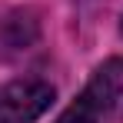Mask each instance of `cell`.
Wrapping results in <instances>:
<instances>
[{
	"label": "cell",
	"mask_w": 123,
	"mask_h": 123,
	"mask_svg": "<svg viewBox=\"0 0 123 123\" xmlns=\"http://www.w3.org/2000/svg\"><path fill=\"white\" fill-rule=\"evenodd\" d=\"M57 123H123V57L103 60Z\"/></svg>",
	"instance_id": "6da1fadb"
},
{
	"label": "cell",
	"mask_w": 123,
	"mask_h": 123,
	"mask_svg": "<svg viewBox=\"0 0 123 123\" xmlns=\"http://www.w3.org/2000/svg\"><path fill=\"white\" fill-rule=\"evenodd\" d=\"M53 103V86L43 80H13L0 86V123H33Z\"/></svg>",
	"instance_id": "7a4b0ae2"
},
{
	"label": "cell",
	"mask_w": 123,
	"mask_h": 123,
	"mask_svg": "<svg viewBox=\"0 0 123 123\" xmlns=\"http://www.w3.org/2000/svg\"><path fill=\"white\" fill-rule=\"evenodd\" d=\"M120 33H123V17H120Z\"/></svg>",
	"instance_id": "3957f363"
}]
</instances>
